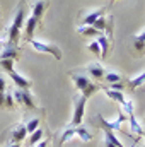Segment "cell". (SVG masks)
Wrapping results in <instances>:
<instances>
[{
  "label": "cell",
  "mask_w": 145,
  "mask_h": 147,
  "mask_svg": "<svg viewBox=\"0 0 145 147\" xmlns=\"http://www.w3.org/2000/svg\"><path fill=\"white\" fill-rule=\"evenodd\" d=\"M26 5H28L26 2H21V3L17 5V9H15L14 17H12V24H10V28H9V33H7V41H9V45H12V46H17L19 36H21V33H22V26H24V22H26V9H28Z\"/></svg>",
  "instance_id": "obj_1"
},
{
  "label": "cell",
  "mask_w": 145,
  "mask_h": 147,
  "mask_svg": "<svg viewBox=\"0 0 145 147\" xmlns=\"http://www.w3.org/2000/svg\"><path fill=\"white\" fill-rule=\"evenodd\" d=\"M70 77H72V82H73V86H75V89H77V91H80V94H82L84 98H87V99L101 89V86L94 84V82H92L87 75H84V74L72 72Z\"/></svg>",
  "instance_id": "obj_2"
},
{
  "label": "cell",
  "mask_w": 145,
  "mask_h": 147,
  "mask_svg": "<svg viewBox=\"0 0 145 147\" xmlns=\"http://www.w3.org/2000/svg\"><path fill=\"white\" fill-rule=\"evenodd\" d=\"M28 43H29V45H31L36 51H39V53H44V55H51L55 60H62V57H63V53H62L60 46H56V45H53V43H46V41L34 39V38H31Z\"/></svg>",
  "instance_id": "obj_3"
},
{
  "label": "cell",
  "mask_w": 145,
  "mask_h": 147,
  "mask_svg": "<svg viewBox=\"0 0 145 147\" xmlns=\"http://www.w3.org/2000/svg\"><path fill=\"white\" fill-rule=\"evenodd\" d=\"M85 105H87V98H84L82 94L77 96L73 99V115L72 120L67 127H77V125H82L84 121V115H85Z\"/></svg>",
  "instance_id": "obj_4"
},
{
  "label": "cell",
  "mask_w": 145,
  "mask_h": 147,
  "mask_svg": "<svg viewBox=\"0 0 145 147\" xmlns=\"http://www.w3.org/2000/svg\"><path fill=\"white\" fill-rule=\"evenodd\" d=\"M121 110L125 111L126 120L130 121V130H132L133 134H137V139H140L142 134H144V130H142V127L138 125V121H137V118H135V113H133V101H132V99H125L123 105H121Z\"/></svg>",
  "instance_id": "obj_5"
},
{
  "label": "cell",
  "mask_w": 145,
  "mask_h": 147,
  "mask_svg": "<svg viewBox=\"0 0 145 147\" xmlns=\"http://www.w3.org/2000/svg\"><path fill=\"white\" fill-rule=\"evenodd\" d=\"M97 120H99V123H101V127H103V128L111 130V132H119V130H121V125H123V121L126 120V115H125V111H123V110H119V111H118V116H116V120H113V121L106 120L103 115H97Z\"/></svg>",
  "instance_id": "obj_6"
},
{
  "label": "cell",
  "mask_w": 145,
  "mask_h": 147,
  "mask_svg": "<svg viewBox=\"0 0 145 147\" xmlns=\"http://www.w3.org/2000/svg\"><path fill=\"white\" fill-rule=\"evenodd\" d=\"M14 101H15V105L19 103V105H22L26 110H36V103L33 101V96H31V92L29 91H24V89H15L14 91Z\"/></svg>",
  "instance_id": "obj_7"
},
{
  "label": "cell",
  "mask_w": 145,
  "mask_h": 147,
  "mask_svg": "<svg viewBox=\"0 0 145 147\" xmlns=\"http://www.w3.org/2000/svg\"><path fill=\"white\" fill-rule=\"evenodd\" d=\"M7 74H9V77L12 79V82H14V86H15L17 89H24V91H29V89H31L33 82H31L28 77L21 75V74L17 72L15 69H10V70H9Z\"/></svg>",
  "instance_id": "obj_8"
},
{
  "label": "cell",
  "mask_w": 145,
  "mask_h": 147,
  "mask_svg": "<svg viewBox=\"0 0 145 147\" xmlns=\"http://www.w3.org/2000/svg\"><path fill=\"white\" fill-rule=\"evenodd\" d=\"M106 10H108V7H101V9H92V10H89L85 16H84V19H82V24H85V26H92L101 16H104L106 14Z\"/></svg>",
  "instance_id": "obj_9"
},
{
  "label": "cell",
  "mask_w": 145,
  "mask_h": 147,
  "mask_svg": "<svg viewBox=\"0 0 145 147\" xmlns=\"http://www.w3.org/2000/svg\"><path fill=\"white\" fill-rule=\"evenodd\" d=\"M26 135H28V130H26V125H24V123H19V125H15V127L10 130V140H12V142L21 144V142L26 139Z\"/></svg>",
  "instance_id": "obj_10"
},
{
  "label": "cell",
  "mask_w": 145,
  "mask_h": 147,
  "mask_svg": "<svg viewBox=\"0 0 145 147\" xmlns=\"http://www.w3.org/2000/svg\"><path fill=\"white\" fill-rule=\"evenodd\" d=\"M41 22L38 21L36 17H33V16H29V17H26V33H24V39L26 41H29L33 34H34V31H36V28L39 26Z\"/></svg>",
  "instance_id": "obj_11"
},
{
  "label": "cell",
  "mask_w": 145,
  "mask_h": 147,
  "mask_svg": "<svg viewBox=\"0 0 145 147\" xmlns=\"http://www.w3.org/2000/svg\"><path fill=\"white\" fill-rule=\"evenodd\" d=\"M46 9H48V0H36V2L33 3V12H31V16L36 17L38 21L41 22V21H43V14H44Z\"/></svg>",
  "instance_id": "obj_12"
},
{
  "label": "cell",
  "mask_w": 145,
  "mask_h": 147,
  "mask_svg": "<svg viewBox=\"0 0 145 147\" xmlns=\"http://www.w3.org/2000/svg\"><path fill=\"white\" fill-rule=\"evenodd\" d=\"M73 132H75V139H79L80 142H91V140H92V134H91L89 128H85L84 125L73 127Z\"/></svg>",
  "instance_id": "obj_13"
},
{
  "label": "cell",
  "mask_w": 145,
  "mask_h": 147,
  "mask_svg": "<svg viewBox=\"0 0 145 147\" xmlns=\"http://www.w3.org/2000/svg\"><path fill=\"white\" fill-rule=\"evenodd\" d=\"M87 72H89V75H91L92 79H103L106 70H104V67H103L99 62H92V63L87 65Z\"/></svg>",
  "instance_id": "obj_14"
},
{
  "label": "cell",
  "mask_w": 145,
  "mask_h": 147,
  "mask_svg": "<svg viewBox=\"0 0 145 147\" xmlns=\"http://www.w3.org/2000/svg\"><path fill=\"white\" fill-rule=\"evenodd\" d=\"M99 91H103L109 99H111V101L119 103V105H123V101L126 99V98H125V94H123V91H114V89H108V87H101Z\"/></svg>",
  "instance_id": "obj_15"
},
{
  "label": "cell",
  "mask_w": 145,
  "mask_h": 147,
  "mask_svg": "<svg viewBox=\"0 0 145 147\" xmlns=\"http://www.w3.org/2000/svg\"><path fill=\"white\" fill-rule=\"evenodd\" d=\"M17 46H12V45H5L3 50L0 51V60H17Z\"/></svg>",
  "instance_id": "obj_16"
},
{
  "label": "cell",
  "mask_w": 145,
  "mask_h": 147,
  "mask_svg": "<svg viewBox=\"0 0 145 147\" xmlns=\"http://www.w3.org/2000/svg\"><path fill=\"white\" fill-rule=\"evenodd\" d=\"M96 41H97L99 46H101V60H104L109 53V38L106 36V34H103V33H99Z\"/></svg>",
  "instance_id": "obj_17"
},
{
  "label": "cell",
  "mask_w": 145,
  "mask_h": 147,
  "mask_svg": "<svg viewBox=\"0 0 145 147\" xmlns=\"http://www.w3.org/2000/svg\"><path fill=\"white\" fill-rule=\"evenodd\" d=\"M77 33L80 34V36H85V38H94L99 34V31H96V28L94 26H85V24H82V26H79L77 28Z\"/></svg>",
  "instance_id": "obj_18"
},
{
  "label": "cell",
  "mask_w": 145,
  "mask_h": 147,
  "mask_svg": "<svg viewBox=\"0 0 145 147\" xmlns=\"http://www.w3.org/2000/svg\"><path fill=\"white\" fill-rule=\"evenodd\" d=\"M103 132H104V142H109V144H113V146H116V147H125L123 142L114 135V132L106 130V128H103Z\"/></svg>",
  "instance_id": "obj_19"
},
{
  "label": "cell",
  "mask_w": 145,
  "mask_h": 147,
  "mask_svg": "<svg viewBox=\"0 0 145 147\" xmlns=\"http://www.w3.org/2000/svg\"><path fill=\"white\" fill-rule=\"evenodd\" d=\"M145 82V70H142L140 74H135L130 80H128V84H130V87L132 89H135V87H140L142 84Z\"/></svg>",
  "instance_id": "obj_20"
},
{
  "label": "cell",
  "mask_w": 145,
  "mask_h": 147,
  "mask_svg": "<svg viewBox=\"0 0 145 147\" xmlns=\"http://www.w3.org/2000/svg\"><path fill=\"white\" fill-rule=\"evenodd\" d=\"M43 135H44V132H43V128L39 127V128H36L34 132H31L29 134V139H28V146H34V144H38L41 139H43Z\"/></svg>",
  "instance_id": "obj_21"
},
{
  "label": "cell",
  "mask_w": 145,
  "mask_h": 147,
  "mask_svg": "<svg viewBox=\"0 0 145 147\" xmlns=\"http://www.w3.org/2000/svg\"><path fill=\"white\" fill-rule=\"evenodd\" d=\"M72 139H75V132H73V127H65L62 135H60V144H65V142H70Z\"/></svg>",
  "instance_id": "obj_22"
},
{
  "label": "cell",
  "mask_w": 145,
  "mask_h": 147,
  "mask_svg": "<svg viewBox=\"0 0 145 147\" xmlns=\"http://www.w3.org/2000/svg\"><path fill=\"white\" fill-rule=\"evenodd\" d=\"M108 84H114V82H121L123 80V75L114 70H109V72H104V77H103Z\"/></svg>",
  "instance_id": "obj_23"
},
{
  "label": "cell",
  "mask_w": 145,
  "mask_h": 147,
  "mask_svg": "<svg viewBox=\"0 0 145 147\" xmlns=\"http://www.w3.org/2000/svg\"><path fill=\"white\" fill-rule=\"evenodd\" d=\"M24 125H26L28 134H31V132H34L36 128H39V118H31V120H28Z\"/></svg>",
  "instance_id": "obj_24"
},
{
  "label": "cell",
  "mask_w": 145,
  "mask_h": 147,
  "mask_svg": "<svg viewBox=\"0 0 145 147\" xmlns=\"http://www.w3.org/2000/svg\"><path fill=\"white\" fill-rule=\"evenodd\" d=\"M87 48H89V51H91V53H94L96 57H99V58H101V46H99V43H97L96 39H92V41L87 45Z\"/></svg>",
  "instance_id": "obj_25"
},
{
  "label": "cell",
  "mask_w": 145,
  "mask_h": 147,
  "mask_svg": "<svg viewBox=\"0 0 145 147\" xmlns=\"http://www.w3.org/2000/svg\"><path fill=\"white\" fill-rule=\"evenodd\" d=\"M3 108H9V110H14V108H15V101H14L12 92H7V94H5V106H3Z\"/></svg>",
  "instance_id": "obj_26"
},
{
  "label": "cell",
  "mask_w": 145,
  "mask_h": 147,
  "mask_svg": "<svg viewBox=\"0 0 145 147\" xmlns=\"http://www.w3.org/2000/svg\"><path fill=\"white\" fill-rule=\"evenodd\" d=\"M14 63H15V60H0V67L5 72H9L10 69H14Z\"/></svg>",
  "instance_id": "obj_27"
},
{
  "label": "cell",
  "mask_w": 145,
  "mask_h": 147,
  "mask_svg": "<svg viewBox=\"0 0 145 147\" xmlns=\"http://www.w3.org/2000/svg\"><path fill=\"white\" fill-rule=\"evenodd\" d=\"M109 89H114V91H123V89H125V86H123V80H121V82L109 84Z\"/></svg>",
  "instance_id": "obj_28"
},
{
  "label": "cell",
  "mask_w": 145,
  "mask_h": 147,
  "mask_svg": "<svg viewBox=\"0 0 145 147\" xmlns=\"http://www.w3.org/2000/svg\"><path fill=\"white\" fill-rule=\"evenodd\" d=\"M133 38H137V39H140V41H145V28L142 31H138V34H135Z\"/></svg>",
  "instance_id": "obj_29"
},
{
  "label": "cell",
  "mask_w": 145,
  "mask_h": 147,
  "mask_svg": "<svg viewBox=\"0 0 145 147\" xmlns=\"http://www.w3.org/2000/svg\"><path fill=\"white\" fill-rule=\"evenodd\" d=\"M33 147H48V140H46V139H41V140H39L38 144H34Z\"/></svg>",
  "instance_id": "obj_30"
},
{
  "label": "cell",
  "mask_w": 145,
  "mask_h": 147,
  "mask_svg": "<svg viewBox=\"0 0 145 147\" xmlns=\"http://www.w3.org/2000/svg\"><path fill=\"white\" fill-rule=\"evenodd\" d=\"M5 87H7V84H5V79L0 75V92H5Z\"/></svg>",
  "instance_id": "obj_31"
},
{
  "label": "cell",
  "mask_w": 145,
  "mask_h": 147,
  "mask_svg": "<svg viewBox=\"0 0 145 147\" xmlns=\"http://www.w3.org/2000/svg\"><path fill=\"white\" fill-rule=\"evenodd\" d=\"M5 106V92H0V108Z\"/></svg>",
  "instance_id": "obj_32"
},
{
  "label": "cell",
  "mask_w": 145,
  "mask_h": 147,
  "mask_svg": "<svg viewBox=\"0 0 145 147\" xmlns=\"http://www.w3.org/2000/svg\"><path fill=\"white\" fill-rule=\"evenodd\" d=\"M9 147H21V144H17V142H12Z\"/></svg>",
  "instance_id": "obj_33"
},
{
  "label": "cell",
  "mask_w": 145,
  "mask_h": 147,
  "mask_svg": "<svg viewBox=\"0 0 145 147\" xmlns=\"http://www.w3.org/2000/svg\"><path fill=\"white\" fill-rule=\"evenodd\" d=\"M142 137H145V132H144V134H142Z\"/></svg>",
  "instance_id": "obj_34"
},
{
  "label": "cell",
  "mask_w": 145,
  "mask_h": 147,
  "mask_svg": "<svg viewBox=\"0 0 145 147\" xmlns=\"http://www.w3.org/2000/svg\"><path fill=\"white\" fill-rule=\"evenodd\" d=\"M113 2H116V0H113Z\"/></svg>",
  "instance_id": "obj_35"
}]
</instances>
